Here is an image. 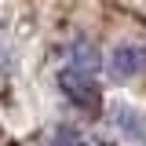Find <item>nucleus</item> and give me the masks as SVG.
Listing matches in <instances>:
<instances>
[{
	"mask_svg": "<svg viewBox=\"0 0 146 146\" xmlns=\"http://www.w3.org/2000/svg\"><path fill=\"white\" fill-rule=\"evenodd\" d=\"M58 88H62V95L70 99L77 110H84V113H99L102 110V95H99V84L91 80L88 73H77V70H62L58 73Z\"/></svg>",
	"mask_w": 146,
	"mask_h": 146,
	"instance_id": "obj_1",
	"label": "nucleus"
},
{
	"mask_svg": "<svg viewBox=\"0 0 146 146\" xmlns=\"http://www.w3.org/2000/svg\"><path fill=\"white\" fill-rule=\"evenodd\" d=\"M51 146H84V139H80V131L70 124H62V128H55V135H51Z\"/></svg>",
	"mask_w": 146,
	"mask_h": 146,
	"instance_id": "obj_3",
	"label": "nucleus"
},
{
	"mask_svg": "<svg viewBox=\"0 0 146 146\" xmlns=\"http://www.w3.org/2000/svg\"><path fill=\"white\" fill-rule=\"evenodd\" d=\"M143 66H146V51L143 48H117L113 51V62H110L113 77H131V73H139Z\"/></svg>",
	"mask_w": 146,
	"mask_h": 146,
	"instance_id": "obj_2",
	"label": "nucleus"
},
{
	"mask_svg": "<svg viewBox=\"0 0 146 146\" xmlns=\"http://www.w3.org/2000/svg\"><path fill=\"white\" fill-rule=\"evenodd\" d=\"M106 146H110V143H106Z\"/></svg>",
	"mask_w": 146,
	"mask_h": 146,
	"instance_id": "obj_4",
	"label": "nucleus"
}]
</instances>
